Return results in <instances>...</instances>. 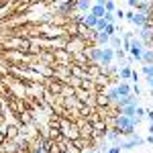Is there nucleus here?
<instances>
[{
  "label": "nucleus",
  "mask_w": 153,
  "mask_h": 153,
  "mask_svg": "<svg viewBox=\"0 0 153 153\" xmlns=\"http://www.w3.org/2000/svg\"><path fill=\"white\" fill-rule=\"evenodd\" d=\"M82 23L88 27V29H96V23H98V16H94L92 12H86L82 19Z\"/></svg>",
  "instance_id": "obj_9"
},
{
  "label": "nucleus",
  "mask_w": 153,
  "mask_h": 153,
  "mask_svg": "<svg viewBox=\"0 0 153 153\" xmlns=\"http://www.w3.org/2000/svg\"><path fill=\"white\" fill-rule=\"evenodd\" d=\"M118 139H120V131H118V127L114 125V127H110V129L106 131V141L108 143H118Z\"/></svg>",
  "instance_id": "obj_6"
},
{
  "label": "nucleus",
  "mask_w": 153,
  "mask_h": 153,
  "mask_svg": "<svg viewBox=\"0 0 153 153\" xmlns=\"http://www.w3.org/2000/svg\"><path fill=\"white\" fill-rule=\"evenodd\" d=\"M127 2H129V6H131V8L135 10V8L139 6V2H141V0H127Z\"/></svg>",
  "instance_id": "obj_24"
},
{
  "label": "nucleus",
  "mask_w": 153,
  "mask_h": 153,
  "mask_svg": "<svg viewBox=\"0 0 153 153\" xmlns=\"http://www.w3.org/2000/svg\"><path fill=\"white\" fill-rule=\"evenodd\" d=\"M117 90H118V94H120V96L133 94V86H131L129 82H125V80H123L120 84H117Z\"/></svg>",
  "instance_id": "obj_11"
},
{
  "label": "nucleus",
  "mask_w": 153,
  "mask_h": 153,
  "mask_svg": "<svg viewBox=\"0 0 153 153\" xmlns=\"http://www.w3.org/2000/svg\"><path fill=\"white\" fill-rule=\"evenodd\" d=\"M149 133L153 135V123H149Z\"/></svg>",
  "instance_id": "obj_29"
},
{
  "label": "nucleus",
  "mask_w": 153,
  "mask_h": 153,
  "mask_svg": "<svg viewBox=\"0 0 153 153\" xmlns=\"http://www.w3.org/2000/svg\"><path fill=\"white\" fill-rule=\"evenodd\" d=\"M139 123H141V118H137V117L129 118V117H125V114H120V112L114 117V125L118 127L120 135H127V137L135 135V129L139 127Z\"/></svg>",
  "instance_id": "obj_1"
},
{
  "label": "nucleus",
  "mask_w": 153,
  "mask_h": 153,
  "mask_svg": "<svg viewBox=\"0 0 153 153\" xmlns=\"http://www.w3.org/2000/svg\"><path fill=\"white\" fill-rule=\"evenodd\" d=\"M98 153H106V151H98Z\"/></svg>",
  "instance_id": "obj_30"
},
{
  "label": "nucleus",
  "mask_w": 153,
  "mask_h": 153,
  "mask_svg": "<svg viewBox=\"0 0 153 153\" xmlns=\"http://www.w3.org/2000/svg\"><path fill=\"white\" fill-rule=\"evenodd\" d=\"M110 43V35H106L104 31H98L96 33V45H100V47H106Z\"/></svg>",
  "instance_id": "obj_10"
},
{
  "label": "nucleus",
  "mask_w": 153,
  "mask_h": 153,
  "mask_svg": "<svg viewBox=\"0 0 153 153\" xmlns=\"http://www.w3.org/2000/svg\"><path fill=\"white\" fill-rule=\"evenodd\" d=\"M106 25H108V21H106V19H98V23H96V31H104Z\"/></svg>",
  "instance_id": "obj_18"
},
{
  "label": "nucleus",
  "mask_w": 153,
  "mask_h": 153,
  "mask_svg": "<svg viewBox=\"0 0 153 153\" xmlns=\"http://www.w3.org/2000/svg\"><path fill=\"white\" fill-rule=\"evenodd\" d=\"M129 104H137L139 106V96L137 94H127V96H120L118 102H117L118 108H120V106H129Z\"/></svg>",
  "instance_id": "obj_5"
},
{
  "label": "nucleus",
  "mask_w": 153,
  "mask_h": 153,
  "mask_svg": "<svg viewBox=\"0 0 153 153\" xmlns=\"http://www.w3.org/2000/svg\"><path fill=\"white\" fill-rule=\"evenodd\" d=\"M106 98L110 100V104H117V102H118V98H120V94H118L117 86H114V88H108V90H106Z\"/></svg>",
  "instance_id": "obj_12"
},
{
  "label": "nucleus",
  "mask_w": 153,
  "mask_h": 153,
  "mask_svg": "<svg viewBox=\"0 0 153 153\" xmlns=\"http://www.w3.org/2000/svg\"><path fill=\"white\" fill-rule=\"evenodd\" d=\"M104 19H106V21H108V23H117V16H114V12H108V10H106Z\"/></svg>",
  "instance_id": "obj_21"
},
{
  "label": "nucleus",
  "mask_w": 153,
  "mask_h": 153,
  "mask_svg": "<svg viewBox=\"0 0 153 153\" xmlns=\"http://www.w3.org/2000/svg\"><path fill=\"white\" fill-rule=\"evenodd\" d=\"M145 118H147L149 123H153V110H147V112H145Z\"/></svg>",
  "instance_id": "obj_25"
},
{
  "label": "nucleus",
  "mask_w": 153,
  "mask_h": 153,
  "mask_svg": "<svg viewBox=\"0 0 153 153\" xmlns=\"http://www.w3.org/2000/svg\"><path fill=\"white\" fill-rule=\"evenodd\" d=\"M145 112H147V110H145L141 104L137 106V118H141V120H143V118H145Z\"/></svg>",
  "instance_id": "obj_22"
},
{
  "label": "nucleus",
  "mask_w": 153,
  "mask_h": 153,
  "mask_svg": "<svg viewBox=\"0 0 153 153\" xmlns=\"http://www.w3.org/2000/svg\"><path fill=\"white\" fill-rule=\"evenodd\" d=\"M112 61H114V49L110 47V45L102 47V59H100V65H102V68L112 65Z\"/></svg>",
  "instance_id": "obj_4"
},
{
  "label": "nucleus",
  "mask_w": 153,
  "mask_h": 153,
  "mask_svg": "<svg viewBox=\"0 0 153 153\" xmlns=\"http://www.w3.org/2000/svg\"><path fill=\"white\" fill-rule=\"evenodd\" d=\"M108 45H110L112 49H123V35H112Z\"/></svg>",
  "instance_id": "obj_15"
},
{
  "label": "nucleus",
  "mask_w": 153,
  "mask_h": 153,
  "mask_svg": "<svg viewBox=\"0 0 153 153\" xmlns=\"http://www.w3.org/2000/svg\"><path fill=\"white\" fill-rule=\"evenodd\" d=\"M117 108H118V106H117ZM118 112H120V114H125V117H129V118H135V117H137V104L120 106V108H118Z\"/></svg>",
  "instance_id": "obj_7"
},
{
  "label": "nucleus",
  "mask_w": 153,
  "mask_h": 153,
  "mask_svg": "<svg viewBox=\"0 0 153 153\" xmlns=\"http://www.w3.org/2000/svg\"><path fill=\"white\" fill-rule=\"evenodd\" d=\"M143 63H153V49H145L143 51Z\"/></svg>",
  "instance_id": "obj_17"
},
{
  "label": "nucleus",
  "mask_w": 153,
  "mask_h": 153,
  "mask_svg": "<svg viewBox=\"0 0 153 153\" xmlns=\"http://www.w3.org/2000/svg\"><path fill=\"white\" fill-rule=\"evenodd\" d=\"M90 12L94 14V16H98V19H104V14H106V8L102 6V4H92V8H90Z\"/></svg>",
  "instance_id": "obj_13"
},
{
  "label": "nucleus",
  "mask_w": 153,
  "mask_h": 153,
  "mask_svg": "<svg viewBox=\"0 0 153 153\" xmlns=\"http://www.w3.org/2000/svg\"><path fill=\"white\" fill-rule=\"evenodd\" d=\"M104 8H106L108 12H114V10H117V4H114V0H106Z\"/></svg>",
  "instance_id": "obj_19"
},
{
  "label": "nucleus",
  "mask_w": 153,
  "mask_h": 153,
  "mask_svg": "<svg viewBox=\"0 0 153 153\" xmlns=\"http://www.w3.org/2000/svg\"><path fill=\"white\" fill-rule=\"evenodd\" d=\"M82 153H98L96 149H82Z\"/></svg>",
  "instance_id": "obj_28"
},
{
  "label": "nucleus",
  "mask_w": 153,
  "mask_h": 153,
  "mask_svg": "<svg viewBox=\"0 0 153 153\" xmlns=\"http://www.w3.org/2000/svg\"><path fill=\"white\" fill-rule=\"evenodd\" d=\"M117 145H120V149H125V151H131V149H135V147H143L145 145V139L139 137V135H131L129 139H118Z\"/></svg>",
  "instance_id": "obj_2"
},
{
  "label": "nucleus",
  "mask_w": 153,
  "mask_h": 153,
  "mask_svg": "<svg viewBox=\"0 0 153 153\" xmlns=\"http://www.w3.org/2000/svg\"><path fill=\"white\" fill-rule=\"evenodd\" d=\"M123 149H120V145H117V143H110V147H108V153H120Z\"/></svg>",
  "instance_id": "obj_20"
},
{
  "label": "nucleus",
  "mask_w": 153,
  "mask_h": 153,
  "mask_svg": "<svg viewBox=\"0 0 153 153\" xmlns=\"http://www.w3.org/2000/svg\"><path fill=\"white\" fill-rule=\"evenodd\" d=\"M147 86H149V88L153 90V76H151V78H147Z\"/></svg>",
  "instance_id": "obj_27"
},
{
  "label": "nucleus",
  "mask_w": 153,
  "mask_h": 153,
  "mask_svg": "<svg viewBox=\"0 0 153 153\" xmlns=\"http://www.w3.org/2000/svg\"><path fill=\"white\" fill-rule=\"evenodd\" d=\"M133 94L141 96V88H139V86H137V84H135V86H133Z\"/></svg>",
  "instance_id": "obj_26"
},
{
  "label": "nucleus",
  "mask_w": 153,
  "mask_h": 153,
  "mask_svg": "<svg viewBox=\"0 0 153 153\" xmlns=\"http://www.w3.org/2000/svg\"><path fill=\"white\" fill-rule=\"evenodd\" d=\"M118 78L125 80V82H131V78H133V68H131L129 63H125V65L118 70Z\"/></svg>",
  "instance_id": "obj_8"
},
{
  "label": "nucleus",
  "mask_w": 153,
  "mask_h": 153,
  "mask_svg": "<svg viewBox=\"0 0 153 153\" xmlns=\"http://www.w3.org/2000/svg\"><path fill=\"white\" fill-rule=\"evenodd\" d=\"M143 51H145L143 41H141V39H137V37H133V39H131V49H129V53L135 57V61H141V59H143Z\"/></svg>",
  "instance_id": "obj_3"
},
{
  "label": "nucleus",
  "mask_w": 153,
  "mask_h": 153,
  "mask_svg": "<svg viewBox=\"0 0 153 153\" xmlns=\"http://www.w3.org/2000/svg\"><path fill=\"white\" fill-rule=\"evenodd\" d=\"M90 8H92V0H78V8L76 10L86 14V12H90Z\"/></svg>",
  "instance_id": "obj_14"
},
{
  "label": "nucleus",
  "mask_w": 153,
  "mask_h": 153,
  "mask_svg": "<svg viewBox=\"0 0 153 153\" xmlns=\"http://www.w3.org/2000/svg\"><path fill=\"white\" fill-rule=\"evenodd\" d=\"M114 16L123 21V19H125V10H120V8H117V10H114Z\"/></svg>",
  "instance_id": "obj_23"
},
{
  "label": "nucleus",
  "mask_w": 153,
  "mask_h": 153,
  "mask_svg": "<svg viewBox=\"0 0 153 153\" xmlns=\"http://www.w3.org/2000/svg\"><path fill=\"white\" fill-rule=\"evenodd\" d=\"M141 74L145 76V78H151V76H153V63H143Z\"/></svg>",
  "instance_id": "obj_16"
}]
</instances>
